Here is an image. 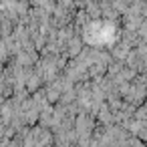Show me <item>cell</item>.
<instances>
[{
  "mask_svg": "<svg viewBox=\"0 0 147 147\" xmlns=\"http://www.w3.org/2000/svg\"><path fill=\"white\" fill-rule=\"evenodd\" d=\"M38 87V77H30L28 79V89L32 91V89H36Z\"/></svg>",
  "mask_w": 147,
  "mask_h": 147,
  "instance_id": "cell-1",
  "label": "cell"
}]
</instances>
